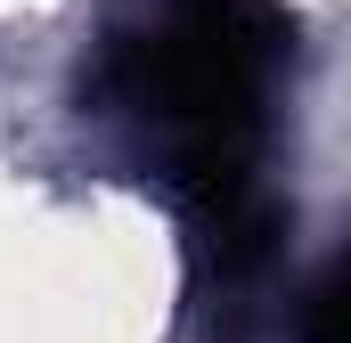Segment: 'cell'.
Returning a JSON list of instances; mask_svg holds the SVG:
<instances>
[{
	"mask_svg": "<svg viewBox=\"0 0 351 343\" xmlns=\"http://www.w3.org/2000/svg\"><path fill=\"white\" fill-rule=\"evenodd\" d=\"M286 49L294 25L269 0H147V16L123 25L98 66V106L147 139L221 286L254 278L278 237L262 139Z\"/></svg>",
	"mask_w": 351,
	"mask_h": 343,
	"instance_id": "6da1fadb",
	"label": "cell"
},
{
	"mask_svg": "<svg viewBox=\"0 0 351 343\" xmlns=\"http://www.w3.org/2000/svg\"><path fill=\"white\" fill-rule=\"evenodd\" d=\"M302 343H343V270H319L302 294Z\"/></svg>",
	"mask_w": 351,
	"mask_h": 343,
	"instance_id": "7a4b0ae2",
	"label": "cell"
}]
</instances>
